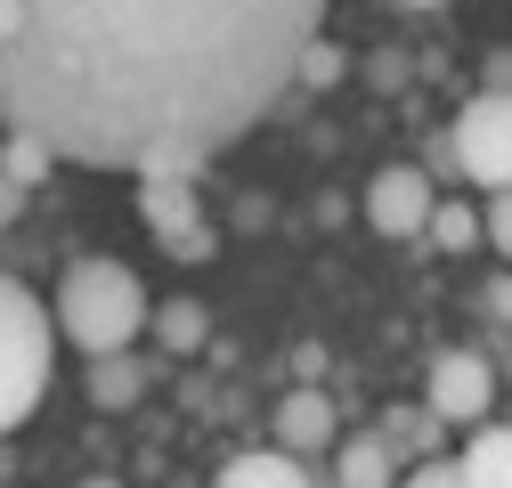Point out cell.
<instances>
[{
    "instance_id": "e0dca14e",
    "label": "cell",
    "mask_w": 512,
    "mask_h": 488,
    "mask_svg": "<svg viewBox=\"0 0 512 488\" xmlns=\"http://www.w3.org/2000/svg\"><path fill=\"white\" fill-rule=\"evenodd\" d=\"M399 488H472V480H464V464H456V456H447V464H415Z\"/></svg>"
},
{
    "instance_id": "ba28073f",
    "label": "cell",
    "mask_w": 512,
    "mask_h": 488,
    "mask_svg": "<svg viewBox=\"0 0 512 488\" xmlns=\"http://www.w3.org/2000/svg\"><path fill=\"white\" fill-rule=\"evenodd\" d=\"M277 440H285L293 456L334 448V407L317 399V391H285V399H277Z\"/></svg>"
},
{
    "instance_id": "5b68a950",
    "label": "cell",
    "mask_w": 512,
    "mask_h": 488,
    "mask_svg": "<svg viewBox=\"0 0 512 488\" xmlns=\"http://www.w3.org/2000/svg\"><path fill=\"white\" fill-rule=\"evenodd\" d=\"M431 212H439V188L423 163H382L366 179V220L374 236H431Z\"/></svg>"
},
{
    "instance_id": "603a6c76",
    "label": "cell",
    "mask_w": 512,
    "mask_h": 488,
    "mask_svg": "<svg viewBox=\"0 0 512 488\" xmlns=\"http://www.w3.org/2000/svg\"><path fill=\"white\" fill-rule=\"evenodd\" d=\"M90 488H114V480H90Z\"/></svg>"
},
{
    "instance_id": "9a60e30c",
    "label": "cell",
    "mask_w": 512,
    "mask_h": 488,
    "mask_svg": "<svg viewBox=\"0 0 512 488\" xmlns=\"http://www.w3.org/2000/svg\"><path fill=\"white\" fill-rule=\"evenodd\" d=\"M155 334H163V350H204V301H163Z\"/></svg>"
},
{
    "instance_id": "3957f363",
    "label": "cell",
    "mask_w": 512,
    "mask_h": 488,
    "mask_svg": "<svg viewBox=\"0 0 512 488\" xmlns=\"http://www.w3.org/2000/svg\"><path fill=\"white\" fill-rule=\"evenodd\" d=\"M57 310L33 301V285L0 277V432H17V423L41 407L49 375H57Z\"/></svg>"
},
{
    "instance_id": "2e32d148",
    "label": "cell",
    "mask_w": 512,
    "mask_h": 488,
    "mask_svg": "<svg viewBox=\"0 0 512 488\" xmlns=\"http://www.w3.org/2000/svg\"><path fill=\"white\" fill-rule=\"evenodd\" d=\"M334 82H342V49L317 33V41H309V57H301V90H334Z\"/></svg>"
},
{
    "instance_id": "5bb4252c",
    "label": "cell",
    "mask_w": 512,
    "mask_h": 488,
    "mask_svg": "<svg viewBox=\"0 0 512 488\" xmlns=\"http://www.w3.org/2000/svg\"><path fill=\"white\" fill-rule=\"evenodd\" d=\"M480 236H488V220H480L472 204H439V212H431V244H439V253H472Z\"/></svg>"
},
{
    "instance_id": "44dd1931",
    "label": "cell",
    "mask_w": 512,
    "mask_h": 488,
    "mask_svg": "<svg viewBox=\"0 0 512 488\" xmlns=\"http://www.w3.org/2000/svg\"><path fill=\"white\" fill-rule=\"evenodd\" d=\"M488 310H496V318H512V277H504V285L488 293Z\"/></svg>"
},
{
    "instance_id": "7c38bea8",
    "label": "cell",
    "mask_w": 512,
    "mask_h": 488,
    "mask_svg": "<svg viewBox=\"0 0 512 488\" xmlns=\"http://www.w3.org/2000/svg\"><path fill=\"white\" fill-rule=\"evenodd\" d=\"M90 399H98V407H131V399H139V358H131V350L90 358Z\"/></svg>"
},
{
    "instance_id": "8fae6325",
    "label": "cell",
    "mask_w": 512,
    "mask_h": 488,
    "mask_svg": "<svg viewBox=\"0 0 512 488\" xmlns=\"http://www.w3.org/2000/svg\"><path fill=\"white\" fill-rule=\"evenodd\" d=\"M334 480H342V488H399V480H391V440H350V448L334 456Z\"/></svg>"
},
{
    "instance_id": "7a4b0ae2",
    "label": "cell",
    "mask_w": 512,
    "mask_h": 488,
    "mask_svg": "<svg viewBox=\"0 0 512 488\" xmlns=\"http://www.w3.org/2000/svg\"><path fill=\"white\" fill-rule=\"evenodd\" d=\"M57 334H66L74 350H90V358H106V350H131L147 326H155V310H147V285L122 269V261H106V253H90V261H66V277H57Z\"/></svg>"
},
{
    "instance_id": "4fadbf2b",
    "label": "cell",
    "mask_w": 512,
    "mask_h": 488,
    "mask_svg": "<svg viewBox=\"0 0 512 488\" xmlns=\"http://www.w3.org/2000/svg\"><path fill=\"white\" fill-rule=\"evenodd\" d=\"M0 155H9V171L25 179V188H41V179H49L57 163H66V155H57L41 131H9V139H0Z\"/></svg>"
},
{
    "instance_id": "6da1fadb",
    "label": "cell",
    "mask_w": 512,
    "mask_h": 488,
    "mask_svg": "<svg viewBox=\"0 0 512 488\" xmlns=\"http://www.w3.org/2000/svg\"><path fill=\"white\" fill-rule=\"evenodd\" d=\"M326 0H0V122L66 163L187 179L293 82Z\"/></svg>"
},
{
    "instance_id": "ac0fdd59",
    "label": "cell",
    "mask_w": 512,
    "mask_h": 488,
    "mask_svg": "<svg viewBox=\"0 0 512 488\" xmlns=\"http://www.w3.org/2000/svg\"><path fill=\"white\" fill-rule=\"evenodd\" d=\"M488 244L512 261V188H496V196H488Z\"/></svg>"
},
{
    "instance_id": "7402d4cb",
    "label": "cell",
    "mask_w": 512,
    "mask_h": 488,
    "mask_svg": "<svg viewBox=\"0 0 512 488\" xmlns=\"http://www.w3.org/2000/svg\"><path fill=\"white\" fill-rule=\"evenodd\" d=\"M399 9H447V0H399Z\"/></svg>"
},
{
    "instance_id": "8992f818",
    "label": "cell",
    "mask_w": 512,
    "mask_h": 488,
    "mask_svg": "<svg viewBox=\"0 0 512 488\" xmlns=\"http://www.w3.org/2000/svg\"><path fill=\"white\" fill-rule=\"evenodd\" d=\"M431 415L439 423H464V432H472V423H488V399H496V366L480 358V350H447L439 366H431Z\"/></svg>"
},
{
    "instance_id": "277c9868",
    "label": "cell",
    "mask_w": 512,
    "mask_h": 488,
    "mask_svg": "<svg viewBox=\"0 0 512 488\" xmlns=\"http://www.w3.org/2000/svg\"><path fill=\"white\" fill-rule=\"evenodd\" d=\"M447 139H456V163L472 188H488V196L512 188V90H472Z\"/></svg>"
},
{
    "instance_id": "ffe728a7",
    "label": "cell",
    "mask_w": 512,
    "mask_h": 488,
    "mask_svg": "<svg viewBox=\"0 0 512 488\" xmlns=\"http://www.w3.org/2000/svg\"><path fill=\"white\" fill-rule=\"evenodd\" d=\"M480 90H512V49H496V57H488V82H480Z\"/></svg>"
},
{
    "instance_id": "9c48e42d",
    "label": "cell",
    "mask_w": 512,
    "mask_h": 488,
    "mask_svg": "<svg viewBox=\"0 0 512 488\" xmlns=\"http://www.w3.org/2000/svg\"><path fill=\"white\" fill-rule=\"evenodd\" d=\"M472 488H512V423H472V440L456 448Z\"/></svg>"
},
{
    "instance_id": "30bf717a",
    "label": "cell",
    "mask_w": 512,
    "mask_h": 488,
    "mask_svg": "<svg viewBox=\"0 0 512 488\" xmlns=\"http://www.w3.org/2000/svg\"><path fill=\"white\" fill-rule=\"evenodd\" d=\"M212 488H309V472H301L293 448H261V456H236Z\"/></svg>"
},
{
    "instance_id": "d6986e66",
    "label": "cell",
    "mask_w": 512,
    "mask_h": 488,
    "mask_svg": "<svg viewBox=\"0 0 512 488\" xmlns=\"http://www.w3.org/2000/svg\"><path fill=\"white\" fill-rule=\"evenodd\" d=\"M25 196H33V188H25V179L9 171V155H0V228H9V220L25 212Z\"/></svg>"
},
{
    "instance_id": "52a82bcc",
    "label": "cell",
    "mask_w": 512,
    "mask_h": 488,
    "mask_svg": "<svg viewBox=\"0 0 512 488\" xmlns=\"http://www.w3.org/2000/svg\"><path fill=\"white\" fill-rule=\"evenodd\" d=\"M139 220L163 236V244H179V253H204V220H196V196H187V179H147V196H139Z\"/></svg>"
}]
</instances>
